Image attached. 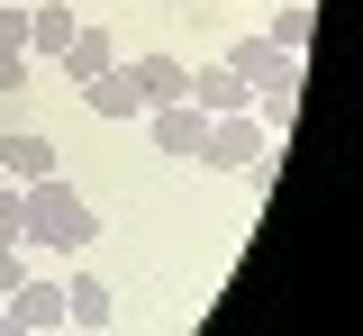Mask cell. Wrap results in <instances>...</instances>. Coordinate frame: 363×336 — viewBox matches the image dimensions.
Masks as SVG:
<instances>
[{
  "label": "cell",
  "instance_id": "obj_13",
  "mask_svg": "<svg viewBox=\"0 0 363 336\" xmlns=\"http://www.w3.org/2000/svg\"><path fill=\"white\" fill-rule=\"evenodd\" d=\"M264 137H281V128H291V109H300V82H264Z\"/></svg>",
  "mask_w": 363,
  "mask_h": 336
},
{
  "label": "cell",
  "instance_id": "obj_15",
  "mask_svg": "<svg viewBox=\"0 0 363 336\" xmlns=\"http://www.w3.org/2000/svg\"><path fill=\"white\" fill-rule=\"evenodd\" d=\"M0 55H28V9L0 0Z\"/></svg>",
  "mask_w": 363,
  "mask_h": 336
},
{
  "label": "cell",
  "instance_id": "obj_6",
  "mask_svg": "<svg viewBox=\"0 0 363 336\" xmlns=\"http://www.w3.org/2000/svg\"><path fill=\"white\" fill-rule=\"evenodd\" d=\"M82 109H91V118H109V128H118V118H145V100H136L128 64H109V73H91V82H82Z\"/></svg>",
  "mask_w": 363,
  "mask_h": 336
},
{
  "label": "cell",
  "instance_id": "obj_11",
  "mask_svg": "<svg viewBox=\"0 0 363 336\" xmlns=\"http://www.w3.org/2000/svg\"><path fill=\"white\" fill-rule=\"evenodd\" d=\"M55 64H64V73H73V82H91V73H109V64H118V55H109V37H100V28H73V46L55 55Z\"/></svg>",
  "mask_w": 363,
  "mask_h": 336
},
{
  "label": "cell",
  "instance_id": "obj_7",
  "mask_svg": "<svg viewBox=\"0 0 363 336\" xmlns=\"http://www.w3.org/2000/svg\"><path fill=\"white\" fill-rule=\"evenodd\" d=\"M45 173H55V145H45L37 128L0 137V182H18V191H28V182H45Z\"/></svg>",
  "mask_w": 363,
  "mask_h": 336
},
{
  "label": "cell",
  "instance_id": "obj_16",
  "mask_svg": "<svg viewBox=\"0 0 363 336\" xmlns=\"http://www.w3.org/2000/svg\"><path fill=\"white\" fill-rule=\"evenodd\" d=\"M18 282H28V245H0V300H9Z\"/></svg>",
  "mask_w": 363,
  "mask_h": 336
},
{
  "label": "cell",
  "instance_id": "obj_19",
  "mask_svg": "<svg viewBox=\"0 0 363 336\" xmlns=\"http://www.w3.org/2000/svg\"><path fill=\"white\" fill-rule=\"evenodd\" d=\"M37 336H73V327H37Z\"/></svg>",
  "mask_w": 363,
  "mask_h": 336
},
{
  "label": "cell",
  "instance_id": "obj_2",
  "mask_svg": "<svg viewBox=\"0 0 363 336\" xmlns=\"http://www.w3.org/2000/svg\"><path fill=\"white\" fill-rule=\"evenodd\" d=\"M200 164L209 173H264L272 164V137L255 109H227V118H209V145H200Z\"/></svg>",
  "mask_w": 363,
  "mask_h": 336
},
{
  "label": "cell",
  "instance_id": "obj_14",
  "mask_svg": "<svg viewBox=\"0 0 363 336\" xmlns=\"http://www.w3.org/2000/svg\"><path fill=\"white\" fill-rule=\"evenodd\" d=\"M28 82H37V55H0V100H18Z\"/></svg>",
  "mask_w": 363,
  "mask_h": 336
},
{
  "label": "cell",
  "instance_id": "obj_1",
  "mask_svg": "<svg viewBox=\"0 0 363 336\" xmlns=\"http://www.w3.org/2000/svg\"><path fill=\"white\" fill-rule=\"evenodd\" d=\"M100 237V209H91L64 173H45V182H28L18 191V245H55V254H82V245Z\"/></svg>",
  "mask_w": 363,
  "mask_h": 336
},
{
  "label": "cell",
  "instance_id": "obj_20",
  "mask_svg": "<svg viewBox=\"0 0 363 336\" xmlns=\"http://www.w3.org/2000/svg\"><path fill=\"white\" fill-rule=\"evenodd\" d=\"M155 9H182V0H155Z\"/></svg>",
  "mask_w": 363,
  "mask_h": 336
},
{
  "label": "cell",
  "instance_id": "obj_4",
  "mask_svg": "<svg viewBox=\"0 0 363 336\" xmlns=\"http://www.w3.org/2000/svg\"><path fill=\"white\" fill-rule=\"evenodd\" d=\"M227 73H236L245 91H264V82H300V55H281L272 37H236V46H227Z\"/></svg>",
  "mask_w": 363,
  "mask_h": 336
},
{
  "label": "cell",
  "instance_id": "obj_21",
  "mask_svg": "<svg viewBox=\"0 0 363 336\" xmlns=\"http://www.w3.org/2000/svg\"><path fill=\"white\" fill-rule=\"evenodd\" d=\"M18 9H37V0H18Z\"/></svg>",
  "mask_w": 363,
  "mask_h": 336
},
{
  "label": "cell",
  "instance_id": "obj_9",
  "mask_svg": "<svg viewBox=\"0 0 363 336\" xmlns=\"http://www.w3.org/2000/svg\"><path fill=\"white\" fill-rule=\"evenodd\" d=\"M128 82H136V100L155 109V100H182V82H191V73H182V55H136Z\"/></svg>",
  "mask_w": 363,
  "mask_h": 336
},
{
  "label": "cell",
  "instance_id": "obj_5",
  "mask_svg": "<svg viewBox=\"0 0 363 336\" xmlns=\"http://www.w3.org/2000/svg\"><path fill=\"white\" fill-rule=\"evenodd\" d=\"M64 327L73 336H109V273H73L64 282Z\"/></svg>",
  "mask_w": 363,
  "mask_h": 336
},
{
  "label": "cell",
  "instance_id": "obj_3",
  "mask_svg": "<svg viewBox=\"0 0 363 336\" xmlns=\"http://www.w3.org/2000/svg\"><path fill=\"white\" fill-rule=\"evenodd\" d=\"M145 137H155V155H191V164H200V145H209V118H200V109H191V100H155V109H145Z\"/></svg>",
  "mask_w": 363,
  "mask_h": 336
},
{
  "label": "cell",
  "instance_id": "obj_8",
  "mask_svg": "<svg viewBox=\"0 0 363 336\" xmlns=\"http://www.w3.org/2000/svg\"><path fill=\"white\" fill-rule=\"evenodd\" d=\"M0 309H9V318H18L28 336H37V327H64V282H37V273H28V282L9 291Z\"/></svg>",
  "mask_w": 363,
  "mask_h": 336
},
{
  "label": "cell",
  "instance_id": "obj_17",
  "mask_svg": "<svg viewBox=\"0 0 363 336\" xmlns=\"http://www.w3.org/2000/svg\"><path fill=\"white\" fill-rule=\"evenodd\" d=\"M0 245H18V182H0Z\"/></svg>",
  "mask_w": 363,
  "mask_h": 336
},
{
  "label": "cell",
  "instance_id": "obj_12",
  "mask_svg": "<svg viewBox=\"0 0 363 336\" xmlns=\"http://www.w3.org/2000/svg\"><path fill=\"white\" fill-rule=\"evenodd\" d=\"M264 37H272L281 55H300V46H309V0H281V9H272V28H264Z\"/></svg>",
  "mask_w": 363,
  "mask_h": 336
},
{
  "label": "cell",
  "instance_id": "obj_18",
  "mask_svg": "<svg viewBox=\"0 0 363 336\" xmlns=\"http://www.w3.org/2000/svg\"><path fill=\"white\" fill-rule=\"evenodd\" d=\"M0 336H28V327H18V318H9V309H0Z\"/></svg>",
  "mask_w": 363,
  "mask_h": 336
},
{
  "label": "cell",
  "instance_id": "obj_10",
  "mask_svg": "<svg viewBox=\"0 0 363 336\" xmlns=\"http://www.w3.org/2000/svg\"><path fill=\"white\" fill-rule=\"evenodd\" d=\"M73 28H82V18H73L64 0H37V9H28V55H64Z\"/></svg>",
  "mask_w": 363,
  "mask_h": 336
}]
</instances>
